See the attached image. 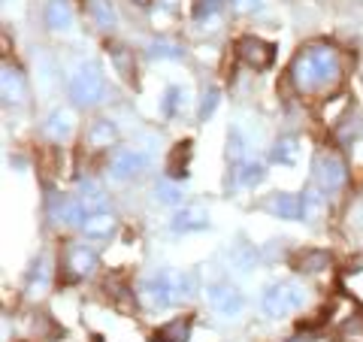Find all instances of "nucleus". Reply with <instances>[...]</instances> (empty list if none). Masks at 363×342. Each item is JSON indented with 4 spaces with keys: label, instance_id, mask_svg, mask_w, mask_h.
<instances>
[{
    "label": "nucleus",
    "instance_id": "nucleus-1",
    "mask_svg": "<svg viewBox=\"0 0 363 342\" xmlns=\"http://www.w3.org/2000/svg\"><path fill=\"white\" fill-rule=\"evenodd\" d=\"M291 76L300 91H327L342 79V58L333 45H309L294 58Z\"/></svg>",
    "mask_w": 363,
    "mask_h": 342
},
{
    "label": "nucleus",
    "instance_id": "nucleus-2",
    "mask_svg": "<svg viewBox=\"0 0 363 342\" xmlns=\"http://www.w3.org/2000/svg\"><path fill=\"white\" fill-rule=\"evenodd\" d=\"M264 312L269 318H285L291 312H297L306 306V288L300 282H279V285H269L264 291Z\"/></svg>",
    "mask_w": 363,
    "mask_h": 342
},
{
    "label": "nucleus",
    "instance_id": "nucleus-3",
    "mask_svg": "<svg viewBox=\"0 0 363 342\" xmlns=\"http://www.w3.org/2000/svg\"><path fill=\"white\" fill-rule=\"evenodd\" d=\"M104 91H106V82H104V73H100L97 64H82L70 79V100L76 106L100 104Z\"/></svg>",
    "mask_w": 363,
    "mask_h": 342
},
{
    "label": "nucleus",
    "instance_id": "nucleus-4",
    "mask_svg": "<svg viewBox=\"0 0 363 342\" xmlns=\"http://www.w3.org/2000/svg\"><path fill=\"white\" fill-rule=\"evenodd\" d=\"M140 300L149 306V309H167L169 303L176 300V285L169 279V272H152L140 282Z\"/></svg>",
    "mask_w": 363,
    "mask_h": 342
},
{
    "label": "nucleus",
    "instance_id": "nucleus-5",
    "mask_svg": "<svg viewBox=\"0 0 363 342\" xmlns=\"http://www.w3.org/2000/svg\"><path fill=\"white\" fill-rule=\"evenodd\" d=\"M206 300L221 318H236L245 309L242 291L236 288V285H230V282H212L206 288Z\"/></svg>",
    "mask_w": 363,
    "mask_h": 342
},
{
    "label": "nucleus",
    "instance_id": "nucleus-6",
    "mask_svg": "<svg viewBox=\"0 0 363 342\" xmlns=\"http://www.w3.org/2000/svg\"><path fill=\"white\" fill-rule=\"evenodd\" d=\"M315 179H318V188H321L324 194L327 191H339L345 185V179H348L345 161L336 152H321L318 155V161H315Z\"/></svg>",
    "mask_w": 363,
    "mask_h": 342
},
{
    "label": "nucleus",
    "instance_id": "nucleus-7",
    "mask_svg": "<svg viewBox=\"0 0 363 342\" xmlns=\"http://www.w3.org/2000/svg\"><path fill=\"white\" fill-rule=\"evenodd\" d=\"M236 55H240V61H245L248 67H255V70H267L272 58H276V49L260 37H242L236 43Z\"/></svg>",
    "mask_w": 363,
    "mask_h": 342
},
{
    "label": "nucleus",
    "instance_id": "nucleus-8",
    "mask_svg": "<svg viewBox=\"0 0 363 342\" xmlns=\"http://www.w3.org/2000/svg\"><path fill=\"white\" fill-rule=\"evenodd\" d=\"M149 167V155L140 152V149H118L116 155H112V176L116 179H133L140 176L143 170Z\"/></svg>",
    "mask_w": 363,
    "mask_h": 342
},
{
    "label": "nucleus",
    "instance_id": "nucleus-9",
    "mask_svg": "<svg viewBox=\"0 0 363 342\" xmlns=\"http://www.w3.org/2000/svg\"><path fill=\"white\" fill-rule=\"evenodd\" d=\"M176 233H194V231H206L209 227V212L200 206V203H188V206L176 209L173 221H169Z\"/></svg>",
    "mask_w": 363,
    "mask_h": 342
},
{
    "label": "nucleus",
    "instance_id": "nucleus-10",
    "mask_svg": "<svg viewBox=\"0 0 363 342\" xmlns=\"http://www.w3.org/2000/svg\"><path fill=\"white\" fill-rule=\"evenodd\" d=\"M64 267H67V272H70L73 279H85V276H91V272L97 270V255L91 252L88 246H70L67 248V260H64Z\"/></svg>",
    "mask_w": 363,
    "mask_h": 342
},
{
    "label": "nucleus",
    "instance_id": "nucleus-11",
    "mask_svg": "<svg viewBox=\"0 0 363 342\" xmlns=\"http://www.w3.org/2000/svg\"><path fill=\"white\" fill-rule=\"evenodd\" d=\"M267 209L272 215H279V219H288V221H297L303 219V194H272V197L267 200Z\"/></svg>",
    "mask_w": 363,
    "mask_h": 342
},
{
    "label": "nucleus",
    "instance_id": "nucleus-12",
    "mask_svg": "<svg viewBox=\"0 0 363 342\" xmlns=\"http://www.w3.org/2000/svg\"><path fill=\"white\" fill-rule=\"evenodd\" d=\"M73 128H76V121H73L70 112L67 109H52L49 118H45V124H43V133L49 136V140H55V143H64V140H70L73 136Z\"/></svg>",
    "mask_w": 363,
    "mask_h": 342
},
{
    "label": "nucleus",
    "instance_id": "nucleus-13",
    "mask_svg": "<svg viewBox=\"0 0 363 342\" xmlns=\"http://www.w3.org/2000/svg\"><path fill=\"white\" fill-rule=\"evenodd\" d=\"M116 227H118L116 215L106 212V209L88 212V219L82 221V231H85V236H91V239H109L112 233H116Z\"/></svg>",
    "mask_w": 363,
    "mask_h": 342
},
{
    "label": "nucleus",
    "instance_id": "nucleus-14",
    "mask_svg": "<svg viewBox=\"0 0 363 342\" xmlns=\"http://www.w3.org/2000/svg\"><path fill=\"white\" fill-rule=\"evenodd\" d=\"M0 91H4V100H6V104L18 106L21 100H25V94H28V88H25V76H21V73L16 70V67L4 64V76H0Z\"/></svg>",
    "mask_w": 363,
    "mask_h": 342
},
{
    "label": "nucleus",
    "instance_id": "nucleus-15",
    "mask_svg": "<svg viewBox=\"0 0 363 342\" xmlns=\"http://www.w3.org/2000/svg\"><path fill=\"white\" fill-rule=\"evenodd\" d=\"M45 25L52 31H70L73 28L70 0H49V6H45Z\"/></svg>",
    "mask_w": 363,
    "mask_h": 342
},
{
    "label": "nucleus",
    "instance_id": "nucleus-16",
    "mask_svg": "<svg viewBox=\"0 0 363 342\" xmlns=\"http://www.w3.org/2000/svg\"><path fill=\"white\" fill-rule=\"evenodd\" d=\"M116 140H118L116 121L100 118V121L91 124V131H88V145H91V149H106V145H112Z\"/></svg>",
    "mask_w": 363,
    "mask_h": 342
},
{
    "label": "nucleus",
    "instance_id": "nucleus-17",
    "mask_svg": "<svg viewBox=\"0 0 363 342\" xmlns=\"http://www.w3.org/2000/svg\"><path fill=\"white\" fill-rule=\"evenodd\" d=\"M264 176H267V170H264V164H260V161H242V164L233 167V182H236V185H242V188L260 185Z\"/></svg>",
    "mask_w": 363,
    "mask_h": 342
},
{
    "label": "nucleus",
    "instance_id": "nucleus-18",
    "mask_svg": "<svg viewBox=\"0 0 363 342\" xmlns=\"http://www.w3.org/2000/svg\"><path fill=\"white\" fill-rule=\"evenodd\" d=\"M188 164H191V143L185 140V143H179L176 149H173V155H169V161H167V173H169V179H185L188 176Z\"/></svg>",
    "mask_w": 363,
    "mask_h": 342
},
{
    "label": "nucleus",
    "instance_id": "nucleus-19",
    "mask_svg": "<svg viewBox=\"0 0 363 342\" xmlns=\"http://www.w3.org/2000/svg\"><path fill=\"white\" fill-rule=\"evenodd\" d=\"M297 158H300V140L297 136H281V140H276V145H272V161L294 167Z\"/></svg>",
    "mask_w": 363,
    "mask_h": 342
},
{
    "label": "nucleus",
    "instance_id": "nucleus-20",
    "mask_svg": "<svg viewBox=\"0 0 363 342\" xmlns=\"http://www.w3.org/2000/svg\"><path fill=\"white\" fill-rule=\"evenodd\" d=\"M188 336H191V321L185 318H176V321H169V324H164L161 330H155V336H152V342H188Z\"/></svg>",
    "mask_w": 363,
    "mask_h": 342
},
{
    "label": "nucleus",
    "instance_id": "nucleus-21",
    "mask_svg": "<svg viewBox=\"0 0 363 342\" xmlns=\"http://www.w3.org/2000/svg\"><path fill=\"white\" fill-rule=\"evenodd\" d=\"M52 282V267H49V258H40L37 264H33L30 276H28V294L33 297V294H45V288H49Z\"/></svg>",
    "mask_w": 363,
    "mask_h": 342
},
{
    "label": "nucleus",
    "instance_id": "nucleus-22",
    "mask_svg": "<svg viewBox=\"0 0 363 342\" xmlns=\"http://www.w3.org/2000/svg\"><path fill=\"white\" fill-rule=\"evenodd\" d=\"M324 209H327V197L318 188H309L303 194V219L306 221H318Z\"/></svg>",
    "mask_w": 363,
    "mask_h": 342
},
{
    "label": "nucleus",
    "instance_id": "nucleus-23",
    "mask_svg": "<svg viewBox=\"0 0 363 342\" xmlns=\"http://www.w3.org/2000/svg\"><path fill=\"white\" fill-rule=\"evenodd\" d=\"M79 200H82V206L88 209V212H97V209H104V191H100L94 182H82L79 185Z\"/></svg>",
    "mask_w": 363,
    "mask_h": 342
},
{
    "label": "nucleus",
    "instance_id": "nucleus-24",
    "mask_svg": "<svg viewBox=\"0 0 363 342\" xmlns=\"http://www.w3.org/2000/svg\"><path fill=\"white\" fill-rule=\"evenodd\" d=\"M91 16L104 31H112L116 28V9H112L109 0H91Z\"/></svg>",
    "mask_w": 363,
    "mask_h": 342
},
{
    "label": "nucleus",
    "instance_id": "nucleus-25",
    "mask_svg": "<svg viewBox=\"0 0 363 342\" xmlns=\"http://www.w3.org/2000/svg\"><path fill=\"white\" fill-rule=\"evenodd\" d=\"M182 55H185V49L176 43H169V40H157L149 45V58H157V61H176Z\"/></svg>",
    "mask_w": 363,
    "mask_h": 342
},
{
    "label": "nucleus",
    "instance_id": "nucleus-26",
    "mask_svg": "<svg viewBox=\"0 0 363 342\" xmlns=\"http://www.w3.org/2000/svg\"><path fill=\"white\" fill-rule=\"evenodd\" d=\"M324 267H330V255L327 252H303L300 255V270L303 272H321Z\"/></svg>",
    "mask_w": 363,
    "mask_h": 342
},
{
    "label": "nucleus",
    "instance_id": "nucleus-27",
    "mask_svg": "<svg viewBox=\"0 0 363 342\" xmlns=\"http://www.w3.org/2000/svg\"><path fill=\"white\" fill-rule=\"evenodd\" d=\"M221 104V88L218 85H212V88H206L203 91V100H200V109H197V116H200V121H206L212 112H215V106Z\"/></svg>",
    "mask_w": 363,
    "mask_h": 342
},
{
    "label": "nucleus",
    "instance_id": "nucleus-28",
    "mask_svg": "<svg viewBox=\"0 0 363 342\" xmlns=\"http://www.w3.org/2000/svg\"><path fill=\"white\" fill-rule=\"evenodd\" d=\"M155 197L161 203H182V188L176 185V179H164L155 185Z\"/></svg>",
    "mask_w": 363,
    "mask_h": 342
},
{
    "label": "nucleus",
    "instance_id": "nucleus-29",
    "mask_svg": "<svg viewBox=\"0 0 363 342\" xmlns=\"http://www.w3.org/2000/svg\"><path fill=\"white\" fill-rule=\"evenodd\" d=\"M218 13H221V0H194V9H191V16L197 21H209Z\"/></svg>",
    "mask_w": 363,
    "mask_h": 342
},
{
    "label": "nucleus",
    "instance_id": "nucleus-30",
    "mask_svg": "<svg viewBox=\"0 0 363 342\" xmlns=\"http://www.w3.org/2000/svg\"><path fill=\"white\" fill-rule=\"evenodd\" d=\"M197 294V282H194V272H182L176 279V300L182 297H194Z\"/></svg>",
    "mask_w": 363,
    "mask_h": 342
},
{
    "label": "nucleus",
    "instance_id": "nucleus-31",
    "mask_svg": "<svg viewBox=\"0 0 363 342\" xmlns=\"http://www.w3.org/2000/svg\"><path fill=\"white\" fill-rule=\"evenodd\" d=\"M236 9H242V13H255V9L264 6V0H233Z\"/></svg>",
    "mask_w": 363,
    "mask_h": 342
},
{
    "label": "nucleus",
    "instance_id": "nucleus-32",
    "mask_svg": "<svg viewBox=\"0 0 363 342\" xmlns=\"http://www.w3.org/2000/svg\"><path fill=\"white\" fill-rule=\"evenodd\" d=\"M116 64L121 67V73H124V76H130V67H128V55H124V52H121V45H118V49H116Z\"/></svg>",
    "mask_w": 363,
    "mask_h": 342
},
{
    "label": "nucleus",
    "instance_id": "nucleus-33",
    "mask_svg": "<svg viewBox=\"0 0 363 342\" xmlns=\"http://www.w3.org/2000/svg\"><path fill=\"white\" fill-rule=\"evenodd\" d=\"M342 106H345V100H342V97H339V100H336V104H333L330 109H324V118H327V121H330V118H336V112H339V109H342Z\"/></svg>",
    "mask_w": 363,
    "mask_h": 342
}]
</instances>
